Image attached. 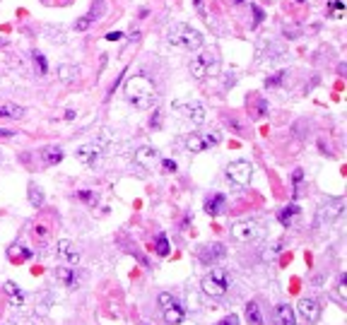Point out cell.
Listing matches in <instances>:
<instances>
[{
    "mask_svg": "<svg viewBox=\"0 0 347 325\" xmlns=\"http://www.w3.org/2000/svg\"><path fill=\"white\" fill-rule=\"evenodd\" d=\"M125 99H128L135 108H140V111L152 108L154 104H157V89H154L152 80H150L145 72L133 75L130 80L125 82Z\"/></svg>",
    "mask_w": 347,
    "mask_h": 325,
    "instance_id": "6da1fadb",
    "label": "cell"
},
{
    "mask_svg": "<svg viewBox=\"0 0 347 325\" xmlns=\"http://www.w3.org/2000/svg\"><path fill=\"white\" fill-rule=\"evenodd\" d=\"M167 39H169L171 46H176V48H181V51H198V48H203V43H205V36H203L195 27L186 24V22H176V24H171V27H169Z\"/></svg>",
    "mask_w": 347,
    "mask_h": 325,
    "instance_id": "7a4b0ae2",
    "label": "cell"
},
{
    "mask_svg": "<svg viewBox=\"0 0 347 325\" xmlns=\"http://www.w3.org/2000/svg\"><path fill=\"white\" fill-rule=\"evenodd\" d=\"M229 234H232V239H234V241H239V244H251V241H258V239H263L265 227L261 224V222L246 219V222H236Z\"/></svg>",
    "mask_w": 347,
    "mask_h": 325,
    "instance_id": "3957f363",
    "label": "cell"
},
{
    "mask_svg": "<svg viewBox=\"0 0 347 325\" xmlns=\"http://www.w3.org/2000/svg\"><path fill=\"white\" fill-rule=\"evenodd\" d=\"M232 285V277H229V272L227 270H212L210 275L203 277V292L208 294V297H215L220 299L227 294V289Z\"/></svg>",
    "mask_w": 347,
    "mask_h": 325,
    "instance_id": "277c9868",
    "label": "cell"
},
{
    "mask_svg": "<svg viewBox=\"0 0 347 325\" xmlns=\"http://www.w3.org/2000/svg\"><path fill=\"white\" fill-rule=\"evenodd\" d=\"M171 108H174L176 113H181L186 121L195 123V125H203V123H205V108H203V104H200V101H195V99L174 101V104H171Z\"/></svg>",
    "mask_w": 347,
    "mask_h": 325,
    "instance_id": "5b68a950",
    "label": "cell"
},
{
    "mask_svg": "<svg viewBox=\"0 0 347 325\" xmlns=\"http://www.w3.org/2000/svg\"><path fill=\"white\" fill-rule=\"evenodd\" d=\"M191 75L195 80H205V77H212L217 70H220V58L217 55H198L191 60Z\"/></svg>",
    "mask_w": 347,
    "mask_h": 325,
    "instance_id": "8992f818",
    "label": "cell"
},
{
    "mask_svg": "<svg viewBox=\"0 0 347 325\" xmlns=\"http://www.w3.org/2000/svg\"><path fill=\"white\" fill-rule=\"evenodd\" d=\"M227 178H229V183H234V186H249L251 178H253V166L251 162H244V159H236L227 166Z\"/></svg>",
    "mask_w": 347,
    "mask_h": 325,
    "instance_id": "52a82bcc",
    "label": "cell"
},
{
    "mask_svg": "<svg viewBox=\"0 0 347 325\" xmlns=\"http://www.w3.org/2000/svg\"><path fill=\"white\" fill-rule=\"evenodd\" d=\"M106 14V0H92V7H89V12L82 14L77 22H75V29L77 31H84V29H89L97 19H101Z\"/></svg>",
    "mask_w": 347,
    "mask_h": 325,
    "instance_id": "ba28073f",
    "label": "cell"
},
{
    "mask_svg": "<svg viewBox=\"0 0 347 325\" xmlns=\"http://www.w3.org/2000/svg\"><path fill=\"white\" fill-rule=\"evenodd\" d=\"M340 212H343V198H335L333 203L323 205L319 210V215H316V222H314V227L319 229V227H323V224H331L335 217H340Z\"/></svg>",
    "mask_w": 347,
    "mask_h": 325,
    "instance_id": "9c48e42d",
    "label": "cell"
},
{
    "mask_svg": "<svg viewBox=\"0 0 347 325\" xmlns=\"http://www.w3.org/2000/svg\"><path fill=\"white\" fill-rule=\"evenodd\" d=\"M224 256H227L224 244H208V246H203V248L198 251V260H200L203 265H215V263L222 260Z\"/></svg>",
    "mask_w": 347,
    "mask_h": 325,
    "instance_id": "30bf717a",
    "label": "cell"
},
{
    "mask_svg": "<svg viewBox=\"0 0 347 325\" xmlns=\"http://www.w3.org/2000/svg\"><path fill=\"white\" fill-rule=\"evenodd\" d=\"M297 311H299V316L304 318V321H309V323H316L321 318V304L316 301V299L306 297L302 299L299 304H297Z\"/></svg>",
    "mask_w": 347,
    "mask_h": 325,
    "instance_id": "8fae6325",
    "label": "cell"
},
{
    "mask_svg": "<svg viewBox=\"0 0 347 325\" xmlns=\"http://www.w3.org/2000/svg\"><path fill=\"white\" fill-rule=\"evenodd\" d=\"M75 154H77V162L87 164V166H97L99 159H101V147L94 145V142H92V145H82Z\"/></svg>",
    "mask_w": 347,
    "mask_h": 325,
    "instance_id": "7c38bea8",
    "label": "cell"
},
{
    "mask_svg": "<svg viewBox=\"0 0 347 325\" xmlns=\"http://www.w3.org/2000/svg\"><path fill=\"white\" fill-rule=\"evenodd\" d=\"M135 159H138V164L142 169L152 171L154 166H157V162H159V152L152 147H140L138 152H135Z\"/></svg>",
    "mask_w": 347,
    "mask_h": 325,
    "instance_id": "4fadbf2b",
    "label": "cell"
},
{
    "mask_svg": "<svg viewBox=\"0 0 347 325\" xmlns=\"http://www.w3.org/2000/svg\"><path fill=\"white\" fill-rule=\"evenodd\" d=\"M273 323L275 325H294L297 323V316H294V309L290 304H280L275 313H273Z\"/></svg>",
    "mask_w": 347,
    "mask_h": 325,
    "instance_id": "5bb4252c",
    "label": "cell"
},
{
    "mask_svg": "<svg viewBox=\"0 0 347 325\" xmlns=\"http://www.w3.org/2000/svg\"><path fill=\"white\" fill-rule=\"evenodd\" d=\"M224 210H227V198H224L222 193H215V195H210L208 200H205V212L212 217L217 215H224Z\"/></svg>",
    "mask_w": 347,
    "mask_h": 325,
    "instance_id": "9a60e30c",
    "label": "cell"
},
{
    "mask_svg": "<svg viewBox=\"0 0 347 325\" xmlns=\"http://www.w3.org/2000/svg\"><path fill=\"white\" fill-rule=\"evenodd\" d=\"M63 157H65V152H63V147H58V145H51V147H43L41 149V162L46 164V166L60 164V162H63Z\"/></svg>",
    "mask_w": 347,
    "mask_h": 325,
    "instance_id": "2e32d148",
    "label": "cell"
},
{
    "mask_svg": "<svg viewBox=\"0 0 347 325\" xmlns=\"http://www.w3.org/2000/svg\"><path fill=\"white\" fill-rule=\"evenodd\" d=\"M210 145L208 140H205V135H198V133H193V135L186 137V149L191 152V154H200V152H205Z\"/></svg>",
    "mask_w": 347,
    "mask_h": 325,
    "instance_id": "e0dca14e",
    "label": "cell"
},
{
    "mask_svg": "<svg viewBox=\"0 0 347 325\" xmlns=\"http://www.w3.org/2000/svg\"><path fill=\"white\" fill-rule=\"evenodd\" d=\"M58 256L63 258L65 263H77L80 260V251L70 241H58Z\"/></svg>",
    "mask_w": 347,
    "mask_h": 325,
    "instance_id": "ac0fdd59",
    "label": "cell"
},
{
    "mask_svg": "<svg viewBox=\"0 0 347 325\" xmlns=\"http://www.w3.org/2000/svg\"><path fill=\"white\" fill-rule=\"evenodd\" d=\"M183 318H186V311H183V306H181L179 301L171 304L169 309H164V321H167L169 325H179Z\"/></svg>",
    "mask_w": 347,
    "mask_h": 325,
    "instance_id": "d6986e66",
    "label": "cell"
},
{
    "mask_svg": "<svg viewBox=\"0 0 347 325\" xmlns=\"http://www.w3.org/2000/svg\"><path fill=\"white\" fill-rule=\"evenodd\" d=\"M299 212H302L299 205H287V207H282V210L278 212L280 224H282V227H292V222L299 217Z\"/></svg>",
    "mask_w": 347,
    "mask_h": 325,
    "instance_id": "ffe728a7",
    "label": "cell"
},
{
    "mask_svg": "<svg viewBox=\"0 0 347 325\" xmlns=\"http://www.w3.org/2000/svg\"><path fill=\"white\" fill-rule=\"evenodd\" d=\"M56 277L68 287V289H75L77 287V270H70V268H58Z\"/></svg>",
    "mask_w": 347,
    "mask_h": 325,
    "instance_id": "44dd1931",
    "label": "cell"
},
{
    "mask_svg": "<svg viewBox=\"0 0 347 325\" xmlns=\"http://www.w3.org/2000/svg\"><path fill=\"white\" fill-rule=\"evenodd\" d=\"M246 321L251 325H263V313H261V306L256 301H249L246 304Z\"/></svg>",
    "mask_w": 347,
    "mask_h": 325,
    "instance_id": "7402d4cb",
    "label": "cell"
},
{
    "mask_svg": "<svg viewBox=\"0 0 347 325\" xmlns=\"http://www.w3.org/2000/svg\"><path fill=\"white\" fill-rule=\"evenodd\" d=\"M58 77L65 82V84H72V82L80 77V68L77 65H60L58 68Z\"/></svg>",
    "mask_w": 347,
    "mask_h": 325,
    "instance_id": "603a6c76",
    "label": "cell"
},
{
    "mask_svg": "<svg viewBox=\"0 0 347 325\" xmlns=\"http://www.w3.org/2000/svg\"><path fill=\"white\" fill-rule=\"evenodd\" d=\"M22 116H24V108L17 106V104H2L0 106V118H12V121H17Z\"/></svg>",
    "mask_w": 347,
    "mask_h": 325,
    "instance_id": "cb8c5ba5",
    "label": "cell"
},
{
    "mask_svg": "<svg viewBox=\"0 0 347 325\" xmlns=\"http://www.w3.org/2000/svg\"><path fill=\"white\" fill-rule=\"evenodd\" d=\"M43 200H46V195H43V190L36 186V183H29V203L34 205V207H41Z\"/></svg>",
    "mask_w": 347,
    "mask_h": 325,
    "instance_id": "d4e9b609",
    "label": "cell"
},
{
    "mask_svg": "<svg viewBox=\"0 0 347 325\" xmlns=\"http://www.w3.org/2000/svg\"><path fill=\"white\" fill-rule=\"evenodd\" d=\"M31 60H34V65H36V72L39 75H46L48 72V60H46V55L41 53V51H31Z\"/></svg>",
    "mask_w": 347,
    "mask_h": 325,
    "instance_id": "484cf974",
    "label": "cell"
},
{
    "mask_svg": "<svg viewBox=\"0 0 347 325\" xmlns=\"http://www.w3.org/2000/svg\"><path fill=\"white\" fill-rule=\"evenodd\" d=\"M2 289H5V294H10V297H12L14 304H22V301H24V294H22V289L14 285V282H5V285H2Z\"/></svg>",
    "mask_w": 347,
    "mask_h": 325,
    "instance_id": "4316f807",
    "label": "cell"
},
{
    "mask_svg": "<svg viewBox=\"0 0 347 325\" xmlns=\"http://www.w3.org/2000/svg\"><path fill=\"white\" fill-rule=\"evenodd\" d=\"M157 253H159V256H169V239H167V234H159V236H157Z\"/></svg>",
    "mask_w": 347,
    "mask_h": 325,
    "instance_id": "83f0119b",
    "label": "cell"
},
{
    "mask_svg": "<svg viewBox=\"0 0 347 325\" xmlns=\"http://www.w3.org/2000/svg\"><path fill=\"white\" fill-rule=\"evenodd\" d=\"M251 17H253V19H251V27L256 29L258 27V24H261V22H263V10H261V7H258V5H251Z\"/></svg>",
    "mask_w": 347,
    "mask_h": 325,
    "instance_id": "f1b7e54d",
    "label": "cell"
},
{
    "mask_svg": "<svg viewBox=\"0 0 347 325\" xmlns=\"http://www.w3.org/2000/svg\"><path fill=\"white\" fill-rule=\"evenodd\" d=\"M285 75H287L285 70H280V72H275V75H270V77L265 80V87H278L280 82L285 80Z\"/></svg>",
    "mask_w": 347,
    "mask_h": 325,
    "instance_id": "f546056e",
    "label": "cell"
},
{
    "mask_svg": "<svg viewBox=\"0 0 347 325\" xmlns=\"http://www.w3.org/2000/svg\"><path fill=\"white\" fill-rule=\"evenodd\" d=\"M265 113H268V101H265L263 96H258V99H256V113H253V116L261 118V116H265Z\"/></svg>",
    "mask_w": 347,
    "mask_h": 325,
    "instance_id": "4dcf8cb0",
    "label": "cell"
},
{
    "mask_svg": "<svg viewBox=\"0 0 347 325\" xmlns=\"http://www.w3.org/2000/svg\"><path fill=\"white\" fill-rule=\"evenodd\" d=\"M157 301H159V306H162V311H164V309H169L171 304H176V299L171 297V294H167V292H162V294L157 297Z\"/></svg>",
    "mask_w": 347,
    "mask_h": 325,
    "instance_id": "1f68e13d",
    "label": "cell"
},
{
    "mask_svg": "<svg viewBox=\"0 0 347 325\" xmlns=\"http://www.w3.org/2000/svg\"><path fill=\"white\" fill-rule=\"evenodd\" d=\"M345 294H347V287H345V272L340 275V285H338V301L345 304Z\"/></svg>",
    "mask_w": 347,
    "mask_h": 325,
    "instance_id": "d6a6232c",
    "label": "cell"
},
{
    "mask_svg": "<svg viewBox=\"0 0 347 325\" xmlns=\"http://www.w3.org/2000/svg\"><path fill=\"white\" fill-rule=\"evenodd\" d=\"M328 7H331V10H338V14H343V10H345V0H331Z\"/></svg>",
    "mask_w": 347,
    "mask_h": 325,
    "instance_id": "836d02e7",
    "label": "cell"
},
{
    "mask_svg": "<svg viewBox=\"0 0 347 325\" xmlns=\"http://www.w3.org/2000/svg\"><path fill=\"white\" fill-rule=\"evenodd\" d=\"M282 31H285L287 39H297L299 36V27H282Z\"/></svg>",
    "mask_w": 347,
    "mask_h": 325,
    "instance_id": "e575fe53",
    "label": "cell"
},
{
    "mask_svg": "<svg viewBox=\"0 0 347 325\" xmlns=\"http://www.w3.org/2000/svg\"><path fill=\"white\" fill-rule=\"evenodd\" d=\"M77 198L84 200V203H94V195H92V190H80L77 193Z\"/></svg>",
    "mask_w": 347,
    "mask_h": 325,
    "instance_id": "d590c367",
    "label": "cell"
},
{
    "mask_svg": "<svg viewBox=\"0 0 347 325\" xmlns=\"http://www.w3.org/2000/svg\"><path fill=\"white\" fill-rule=\"evenodd\" d=\"M217 325H239V316H234V313H232V316L222 318V321H220Z\"/></svg>",
    "mask_w": 347,
    "mask_h": 325,
    "instance_id": "8d00e7d4",
    "label": "cell"
},
{
    "mask_svg": "<svg viewBox=\"0 0 347 325\" xmlns=\"http://www.w3.org/2000/svg\"><path fill=\"white\" fill-rule=\"evenodd\" d=\"M162 125V113L157 111V113H152V118H150V128H159Z\"/></svg>",
    "mask_w": 347,
    "mask_h": 325,
    "instance_id": "74e56055",
    "label": "cell"
},
{
    "mask_svg": "<svg viewBox=\"0 0 347 325\" xmlns=\"http://www.w3.org/2000/svg\"><path fill=\"white\" fill-rule=\"evenodd\" d=\"M162 166H164V171H176L179 169L176 162H171V159H162Z\"/></svg>",
    "mask_w": 347,
    "mask_h": 325,
    "instance_id": "f35d334b",
    "label": "cell"
},
{
    "mask_svg": "<svg viewBox=\"0 0 347 325\" xmlns=\"http://www.w3.org/2000/svg\"><path fill=\"white\" fill-rule=\"evenodd\" d=\"M123 39V31H109L106 34V41H121Z\"/></svg>",
    "mask_w": 347,
    "mask_h": 325,
    "instance_id": "ab89813d",
    "label": "cell"
},
{
    "mask_svg": "<svg viewBox=\"0 0 347 325\" xmlns=\"http://www.w3.org/2000/svg\"><path fill=\"white\" fill-rule=\"evenodd\" d=\"M232 84H236V75H234V72H229V75H227V80H224V89H229Z\"/></svg>",
    "mask_w": 347,
    "mask_h": 325,
    "instance_id": "60d3db41",
    "label": "cell"
},
{
    "mask_svg": "<svg viewBox=\"0 0 347 325\" xmlns=\"http://www.w3.org/2000/svg\"><path fill=\"white\" fill-rule=\"evenodd\" d=\"M193 7L200 12V17H205V7H203V0H193Z\"/></svg>",
    "mask_w": 347,
    "mask_h": 325,
    "instance_id": "b9f144b4",
    "label": "cell"
},
{
    "mask_svg": "<svg viewBox=\"0 0 347 325\" xmlns=\"http://www.w3.org/2000/svg\"><path fill=\"white\" fill-rule=\"evenodd\" d=\"M34 234H36L39 239H46V234H48V231H46V227H41V224H39V227L34 229Z\"/></svg>",
    "mask_w": 347,
    "mask_h": 325,
    "instance_id": "7bdbcfd3",
    "label": "cell"
},
{
    "mask_svg": "<svg viewBox=\"0 0 347 325\" xmlns=\"http://www.w3.org/2000/svg\"><path fill=\"white\" fill-rule=\"evenodd\" d=\"M227 123H229V128H234V130H239V133H241V123H239V121H234V118H229V121H227Z\"/></svg>",
    "mask_w": 347,
    "mask_h": 325,
    "instance_id": "ee69618b",
    "label": "cell"
},
{
    "mask_svg": "<svg viewBox=\"0 0 347 325\" xmlns=\"http://www.w3.org/2000/svg\"><path fill=\"white\" fill-rule=\"evenodd\" d=\"M302 178H304V171H302V169H297V171H294V183H299Z\"/></svg>",
    "mask_w": 347,
    "mask_h": 325,
    "instance_id": "f6af8a7d",
    "label": "cell"
},
{
    "mask_svg": "<svg viewBox=\"0 0 347 325\" xmlns=\"http://www.w3.org/2000/svg\"><path fill=\"white\" fill-rule=\"evenodd\" d=\"M135 41H140V31H133L130 39H128V43H135Z\"/></svg>",
    "mask_w": 347,
    "mask_h": 325,
    "instance_id": "bcb514c9",
    "label": "cell"
},
{
    "mask_svg": "<svg viewBox=\"0 0 347 325\" xmlns=\"http://www.w3.org/2000/svg\"><path fill=\"white\" fill-rule=\"evenodd\" d=\"M14 133L12 130H5V128H0V137H12Z\"/></svg>",
    "mask_w": 347,
    "mask_h": 325,
    "instance_id": "7dc6e473",
    "label": "cell"
},
{
    "mask_svg": "<svg viewBox=\"0 0 347 325\" xmlns=\"http://www.w3.org/2000/svg\"><path fill=\"white\" fill-rule=\"evenodd\" d=\"M22 258H24V260H29V258H31V251H29V248H22Z\"/></svg>",
    "mask_w": 347,
    "mask_h": 325,
    "instance_id": "c3c4849f",
    "label": "cell"
},
{
    "mask_svg": "<svg viewBox=\"0 0 347 325\" xmlns=\"http://www.w3.org/2000/svg\"><path fill=\"white\" fill-rule=\"evenodd\" d=\"M72 118H75V111L70 108V111H65V121H72Z\"/></svg>",
    "mask_w": 347,
    "mask_h": 325,
    "instance_id": "681fc988",
    "label": "cell"
},
{
    "mask_svg": "<svg viewBox=\"0 0 347 325\" xmlns=\"http://www.w3.org/2000/svg\"><path fill=\"white\" fill-rule=\"evenodd\" d=\"M297 2H299V5H304V2H306V0H297Z\"/></svg>",
    "mask_w": 347,
    "mask_h": 325,
    "instance_id": "f907efd6",
    "label": "cell"
},
{
    "mask_svg": "<svg viewBox=\"0 0 347 325\" xmlns=\"http://www.w3.org/2000/svg\"><path fill=\"white\" fill-rule=\"evenodd\" d=\"M234 2H236V5H241V2H244V0H234Z\"/></svg>",
    "mask_w": 347,
    "mask_h": 325,
    "instance_id": "816d5d0a",
    "label": "cell"
}]
</instances>
